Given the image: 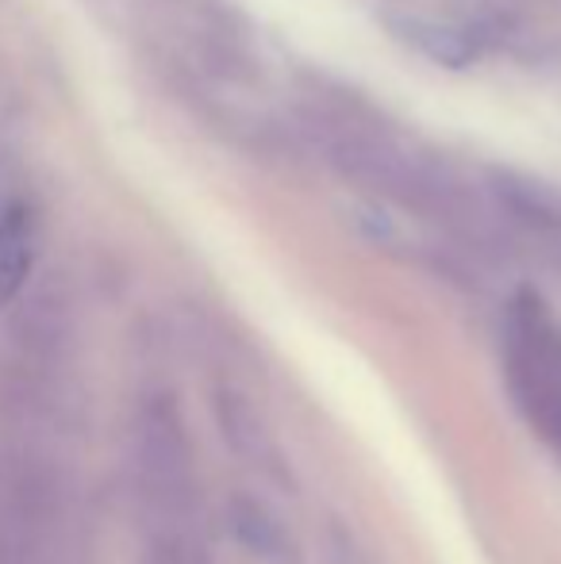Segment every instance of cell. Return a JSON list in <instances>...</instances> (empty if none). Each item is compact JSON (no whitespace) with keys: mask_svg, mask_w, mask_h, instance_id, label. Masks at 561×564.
<instances>
[{"mask_svg":"<svg viewBox=\"0 0 561 564\" xmlns=\"http://www.w3.org/2000/svg\"><path fill=\"white\" fill-rule=\"evenodd\" d=\"M508 377L519 408L561 438V335L539 300H519L508 327Z\"/></svg>","mask_w":561,"mask_h":564,"instance_id":"cell-1","label":"cell"},{"mask_svg":"<svg viewBox=\"0 0 561 564\" xmlns=\"http://www.w3.org/2000/svg\"><path fill=\"white\" fill-rule=\"evenodd\" d=\"M35 265V216L28 204H8L0 212V304L20 296Z\"/></svg>","mask_w":561,"mask_h":564,"instance_id":"cell-2","label":"cell"},{"mask_svg":"<svg viewBox=\"0 0 561 564\" xmlns=\"http://www.w3.org/2000/svg\"><path fill=\"white\" fill-rule=\"evenodd\" d=\"M227 522H231V534L239 538L242 550L258 553V557L284 561L292 553L284 527L273 519V511H266V507L255 503V499H235L231 511H227Z\"/></svg>","mask_w":561,"mask_h":564,"instance_id":"cell-3","label":"cell"},{"mask_svg":"<svg viewBox=\"0 0 561 564\" xmlns=\"http://www.w3.org/2000/svg\"><path fill=\"white\" fill-rule=\"evenodd\" d=\"M397 31L408 39V43H416L427 58L442 62V66H470L473 58V43L465 35H457V31L450 28H439V23H427V20H400Z\"/></svg>","mask_w":561,"mask_h":564,"instance_id":"cell-4","label":"cell"}]
</instances>
